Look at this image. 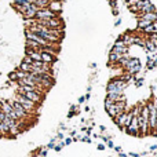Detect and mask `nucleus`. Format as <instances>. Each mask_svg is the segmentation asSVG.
Wrapping results in <instances>:
<instances>
[{
	"label": "nucleus",
	"instance_id": "9b49d317",
	"mask_svg": "<svg viewBox=\"0 0 157 157\" xmlns=\"http://www.w3.org/2000/svg\"><path fill=\"white\" fill-rule=\"evenodd\" d=\"M106 99L112 101V102H119V101H125L124 94H116V92H108L106 94Z\"/></svg>",
	"mask_w": 157,
	"mask_h": 157
},
{
	"label": "nucleus",
	"instance_id": "f3484780",
	"mask_svg": "<svg viewBox=\"0 0 157 157\" xmlns=\"http://www.w3.org/2000/svg\"><path fill=\"white\" fill-rule=\"evenodd\" d=\"M55 2H62V0H55Z\"/></svg>",
	"mask_w": 157,
	"mask_h": 157
},
{
	"label": "nucleus",
	"instance_id": "f8f14e48",
	"mask_svg": "<svg viewBox=\"0 0 157 157\" xmlns=\"http://www.w3.org/2000/svg\"><path fill=\"white\" fill-rule=\"evenodd\" d=\"M112 51L117 52L120 55H128V47L127 46H114Z\"/></svg>",
	"mask_w": 157,
	"mask_h": 157
},
{
	"label": "nucleus",
	"instance_id": "6e6552de",
	"mask_svg": "<svg viewBox=\"0 0 157 157\" xmlns=\"http://www.w3.org/2000/svg\"><path fill=\"white\" fill-rule=\"evenodd\" d=\"M57 52L51 51V50H41L40 55H41V62L47 63V65H52V63L57 61V57H55Z\"/></svg>",
	"mask_w": 157,
	"mask_h": 157
},
{
	"label": "nucleus",
	"instance_id": "20e7f679",
	"mask_svg": "<svg viewBox=\"0 0 157 157\" xmlns=\"http://www.w3.org/2000/svg\"><path fill=\"white\" fill-rule=\"evenodd\" d=\"M37 24L43 25V26L48 28V29H62L63 28V22L61 19V17H57V18H51V19H43V21H37L35 19Z\"/></svg>",
	"mask_w": 157,
	"mask_h": 157
},
{
	"label": "nucleus",
	"instance_id": "423d86ee",
	"mask_svg": "<svg viewBox=\"0 0 157 157\" xmlns=\"http://www.w3.org/2000/svg\"><path fill=\"white\" fill-rule=\"evenodd\" d=\"M17 94H21L24 95L25 98H28L29 101H32V102L35 103H41L43 102V98H44V94H41V92H39L37 90H35V91H25V92H17Z\"/></svg>",
	"mask_w": 157,
	"mask_h": 157
},
{
	"label": "nucleus",
	"instance_id": "39448f33",
	"mask_svg": "<svg viewBox=\"0 0 157 157\" xmlns=\"http://www.w3.org/2000/svg\"><path fill=\"white\" fill-rule=\"evenodd\" d=\"M10 103H11V106H13V110H14V113L17 114L18 120H26L28 117H30V114L28 113V112L25 110V109L22 108L15 99H10Z\"/></svg>",
	"mask_w": 157,
	"mask_h": 157
},
{
	"label": "nucleus",
	"instance_id": "4468645a",
	"mask_svg": "<svg viewBox=\"0 0 157 157\" xmlns=\"http://www.w3.org/2000/svg\"><path fill=\"white\" fill-rule=\"evenodd\" d=\"M144 47L147 50V51H150V52H152V51H155V50L157 48V47L155 46V44H153V41H152V40H146V41H145Z\"/></svg>",
	"mask_w": 157,
	"mask_h": 157
},
{
	"label": "nucleus",
	"instance_id": "1a4fd4ad",
	"mask_svg": "<svg viewBox=\"0 0 157 157\" xmlns=\"http://www.w3.org/2000/svg\"><path fill=\"white\" fill-rule=\"evenodd\" d=\"M138 18L145 19L149 24H156L157 21V13H146V14H138Z\"/></svg>",
	"mask_w": 157,
	"mask_h": 157
},
{
	"label": "nucleus",
	"instance_id": "9d476101",
	"mask_svg": "<svg viewBox=\"0 0 157 157\" xmlns=\"http://www.w3.org/2000/svg\"><path fill=\"white\" fill-rule=\"evenodd\" d=\"M47 8H50L52 13H55V14L59 15L61 11H62V2H55V0H51Z\"/></svg>",
	"mask_w": 157,
	"mask_h": 157
},
{
	"label": "nucleus",
	"instance_id": "dca6fc26",
	"mask_svg": "<svg viewBox=\"0 0 157 157\" xmlns=\"http://www.w3.org/2000/svg\"><path fill=\"white\" fill-rule=\"evenodd\" d=\"M8 78H10L11 81H17V73H15V72L10 73V75H8Z\"/></svg>",
	"mask_w": 157,
	"mask_h": 157
},
{
	"label": "nucleus",
	"instance_id": "f257e3e1",
	"mask_svg": "<svg viewBox=\"0 0 157 157\" xmlns=\"http://www.w3.org/2000/svg\"><path fill=\"white\" fill-rule=\"evenodd\" d=\"M14 99H15L17 102H18L19 105H21L22 108H24L29 114H33V113H36V112H37V106H39L37 103H35V102H32V101H29L28 98H25L24 95L17 94Z\"/></svg>",
	"mask_w": 157,
	"mask_h": 157
},
{
	"label": "nucleus",
	"instance_id": "a211bd4d",
	"mask_svg": "<svg viewBox=\"0 0 157 157\" xmlns=\"http://www.w3.org/2000/svg\"><path fill=\"white\" fill-rule=\"evenodd\" d=\"M2 136H3V135H2V134H0V138H2Z\"/></svg>",
	"mask_w": 157,
	"mask_h": 157
},
{
	"label": "nucleus",
	"instance_id": "2eb2a0df",
	"mask_svg": "<svg viewBox=\"0 0 157 157\" xmlns=\"http://www.w3.org/2000/svg\"><path fill=\"white\" fill-rule=\"evenodd\" d=\"M147 25H150L149 22H147V21H145V19H141V18H139V21H138V28H139V29H141V30H144L145 28L147 26Z\"/></svg>",
	"mask_w": 157,
	"mask_h": 157
},
{
	"label": "nucleus",
	"instance_id": "0eeeda50",
	"mask_svg": "<svg viewBox=\"0 0 157 157\" xmlns=\"http://www.w3.org/2000/svg\"><path fill=\"white\" fill-rule=\"evenodd\" d=\"M57 17H59L58 14L52 13L50 8H39L37 13H36L35 15V19H37V21H43V19H51V18H57Z\"/></svg>",
	"mask_w": 157,
	"mask_h": 157
},
{
	"label": "nucleus",
	"instance_id": "ddd939ff",
	"mask_svg": "<svg viewBox=\"0 0 157 157\" xmlns=\"http://www.w3.org/2000/svg\"><path fill=\"white\" fill-rule=\"evenodd\" d=\"M50 2H51V0H36L35 4L37 8H47L50 4Z\"/></svg>",
	"mask_w": 157,
	"mask_h": 157
},
{
	"label": "nucleus",
	"instance_id": "f03ea898",
	"mask_svg": "<svg viewBox=\"0 0 157 157\" xmlns=\"http://www.w3.org/2000/svg\"><path fill=\"white\" fill-rule=\"evenodd\" d=\"M125 86H127V84H125L120 77L112 78V80L108 83L106 91H108V92H116V94H123V92H124Z\"/></svg>",
	"mask_w": 157,
	"mask_h": 157
},
{
	"label": "nucleus",
	"instance_id": "7ed1b4c3",
	"mask_svg": "<svg viewBox=\"0 0 157 157\" xmlns=\"http://www.w3.org/2000/svg\"><path fill=\"white\" fill-rule=\"evenodd\" d=\"M114 123H116L117 125H119L121 130H124L125 127H128L131 123V120H132V112H131V109H128L127 112H124V113H121L120 116H117L116 119H113Z\"/></svg>",
	"mask_w": 157,
	"mask_h": 157
}]
</instances>
